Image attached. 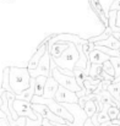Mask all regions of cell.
Segmentation results:
<instances>
[{"instance_id": "ffe728a7", "label": "cell", "mask_w": 120, "mask_h": 126, "mask_svg": "<svg viewBox=\"0 0 120 126\" xmlns=\"http://www.w3.org/2000/svg\"><path fill=\"white\" fill-rule=\"evenodd\" d=\"M107 91L110 93V95H112L118 103H120V82H118V83H112L108 87Z\"/></svg>"}, {"instance_id": "30bf717a", "label": "cell", "mask_w": 120, "mask_h": 126, "mask_svg": "<svg viewBox=\"0 0 120 126\" xmlns=\"http://www.w3.org/2000/svg\"><path fill=\"white\" fill-rule=\"evenodd\" d=\"M47 51H48V43L42 42L39 44V47L37 48L36 53L32 55V58L30 59V61H28L27 65H26V67L28 69L30 72H31V71H34V70L38 67V65H39L42 58L44 56V54H45Z\"/></svg>"}, {"instance_id": "d4e9b609", "label": "cell", "mask_w": 120, "mask_h": 126, "mask_svg": "<svg viewBox=\"0 0 120 126\" xmlns=\"http://www.w3.org/2000/svg\"><path fill=\"white\" fill-rule=\"evenodd\" d=\"M107 121H110V118L108 115V111H105V110L99 111L98 113V123H99V125H102V124H104Z\"/></svg>"}, {"instance_id": "ac0fdd59", "label": "cell", "mask_w": 120, "mask_h": 126, "mask_svg": "<svg viewBox=\"0 0 120 126\" xmlns=\"http://www.w3.org/2000/svg\"><path fill=\"white\" fill-rule=\"evenodd\" d=\"M102 72H103V65H91V69L88 71V76L93 80L102 81Z\"/></svg>"}, {"instance_id": "5b68a950", "label": "cell", "mask_w": 120, "mask_h": 126, "mask_svg": "<svg viewBox=\"0 0 120 126\" xmlns=\"http://www.w3.org/2000/svg\"><path fill=\"white\" fill-rule=\"evenodd\" d=\"M14 110L16 111L18 118H27L31 119L33 121L42 119L39 114H37L33 109H32V103L30 102H25V100H15L14 102Z\"/></svg>"}, {"instance_id": "44dd1931", "label": "cell", "mask_w": 120, "mask_h": 126, "mask_svg": "<svg viewBox=\"0 0 120 126\" xmlns=\"http://www.w3.org/2000/svg\"><path fill=\"white\" fill-rule=\"evenodd\" d=\"M114 1H115V0H99V4L102 5V7H103L104 14L107 15V17L109 16L110 7H112V5H113V2H114Z\"/></svg>"}, {"instance_id": "f546056e", "label": "cell", "mask_w": 120, "mask_h": 126, "mask_svg": "<svg viewBox=\"0 0 120 126\" xmlns=\"http://www.w3.org/2000/svg\"><path fill=\"white\" fill-rule=\"evenodd\" d=\"M113 36H114V37L120 42V32H113Z\"/></svg>"}, {"instance_id": "603a6c76", "label": "cell", "mask_w": 120, "mask_h": 126, "mask_svg": "<svg viewBox=\"0 0 120 126\" xmlns=\"http://www.w3.org/2000/svg\"><path fill=\"white\" fill-rule=\"evenodd\" d=\"M110 63L115 71V79L120 76V58H110Z\"/></svg>"}, {"instance_id": "4dcf8cb0", "label": "cell", "mask_w": 120, "mask_h": 126, "mask_svg": "<svg viewBox=\"0 0 120 126\" xmlns=\"http://www.w3.org/2000/svg\"><path fill=\"white\" fill-rule=\"evenodd\" d=\"M118 82H120V76L119 77H117V79L114 80V82H113V83H118Z\"/></svg>"}, {"instance_id": "7402d4cb", "label": "cell", "mask_w": 120, "mask_h": 126, "mask_svg": "<svg viewBox=\"0 0 120 126\" xmlns=\"http://www.w3.org/2000/svg\"><path fill=\"white\" fill-rule=\"evenodd\" d=\"M119 114H120V109L118 107H110L108 109V115L110 118V120H117L119 119Z\"/></svg>"}, {"instance_id": "4316f807", "label": "cell", "mask_w": 120, "mask_h": 126, "mask_svg": "<svg viewBox=\"0 0 120 126\" xmlns=\"http://www.w3.org/2000/svg\"><path fill=\"white\" fill-rule=\"evenodd\" d=\"M110 11H120V0H115L110 7Z\"/></svg>"}, {"instance_id": "f1b7e54d", "label": "cell", "mask_w": 120, "mask_h": 126, "mask_svg": "<svg viewBox=\"0 0 120 126\" xmlns=\"http://www.w3.org/2000/svg\"><path fill=\"white\" fill-rule=\"evenodd\" d=\"M117 27L120 28V11H118V16H117Z\"/></svg>"}, {"instance_id": "52a82bcc", "label": "cell", "mask_w": 120, "mask_h": 126, "mask_svg": "<svg viewBox=\"0 0 120 126\" xmlns=\"http://www.w3.org/2000/svg\"><path fill=\"white\" fill-rule=\"evenodd\" d=\"M32 109H33L37 114H39L43 119L49 120L50 123L63 124V125L66 124V121H65L64 119H61V118H59L58 115H55V114H54L47 105H44V104H32Z\"/></svg>"}, {"instance_id": "5bb4252c", "label": "cell", "mask_w": 120, "mask_h": 126, "mask_svg": "<svg viewBox=\"0 0 120 126\" xmlns=\"http://www.w3.org/2000/svg\"><path fill=\"white\" fill-rule=\"evenodd\" d=\"M68 48H69V43H48V50L50 53L51 59L60 58Z\"/></svg>"}, {"instance_id": "7a4b0ae2", "label": "cell", "mask_w": 120, "mask_h": 126, "mask_svg": "<svg viewBox=\"0 0 120 126\" xmlns=\"http://www.w3.org/2000/svg\"><path fill=\"white\" fill-rule=\"evenodd\" d=\"M69 43V48L64 51V54L58 58V59H51L55 65L59 67V69H64V70H69L71 72H74L75 67H76V64L80 59V54H79V49L77 47L71 42H66Z\"/></svg>"}, {"instance_id": "6da1fadb", "label": "cell", "mask_w": 120, "mask_h": 126, "mask_svg": "<svg viewBox=\"0 0 120 126\" xmlns=\"http://www.w3.org/2000/svg\"><path fill=\"white\" fill-rule=\"evenodd\" d=\"M31 75L27 67H18V66H10L9 72V84L16 95L23 93L31 87Z\"/></svg>"}, {"instance_id": "1f68e13d", "label": "cell", "mask_w": 120, "mask_h": 126, "mask_svg": "<svg viewBox=\"0 0 120 126\" xmlns=\"http://www.w3.org/2000/svg\"><path fill=\"white\" fill-rule=\"evenodd\" d=\"M119 118H120V114H119Z\"/></svg>"}, {"instance_id": "8992f818", "label": "cell", "mask_w": 120, "mask_h": 126, "mask_svg": "<svg viewBox=\"0 0 120 126\" xmlns=\"http://www.w3.org/2000/svg\"><path fill=\"white\" fill-rule=\"evenodd\" d=\"M50 65H51V56H50V53L49 50L44 54V56L42 58L38 67L34 70V71H31L30 75L32 79H36L38 76H45V77H50L51 76V69H50Z\"/></svg>"}, {"instance_id": "ba28073f", "label": "cell", "mask_w": 120, "mask_h": 126, "mask_svg": "<svg viewBox=\"0 0 120 126\" xmlns=\"http://www.w3.org/2000/svg\"><path fill=\"white\" fill-rule=\"evenodd\" d=\"M54 99L58 103H61V104H79V100H80V98L77 97V93L69 91V89H66L61 86L59 87Z\"/></svg>"}, {"instance_id": "e0dca14e", "label": "cell", "mask_w": 120, "mask_h": 126, "mask_svg": "<svg viewBox=\"0 0 120 126\" xmlns=\"http://www.w3.org/2000/svg\"><path fill=\"white\" fill-rule=\"evenodd\" d=\"M47 80H48V77H45V76L36 77V82H34V95L36 97H43L44 86L47 83Z\"/></svg>"}, {"instance_id": "484cf974", "label": "cell", "mask_w": 120, "mask_h": 126, "mask_svg": "<svg viewBox=\"0 0 120 126\" xmlns=\"http://www.w3.org/2000/svg\"><path fill=\"white\" fill-rule=\"evenodd\" d=\"M10 126H27V118H18L17 120L9 121Z\"/></svg>"}, {"instance_id": "4fadbf2b", "label": "cell", "mask_w": 120, "mask_h": 126, "mask_svg": "<svg viewBox=\"0 0 120 126\" xmlns=\"http://www.w3.org/2000/svg\"><path fill=\"white\" fill-rule=\"evenodd\" d=\"M88 2H89L91 7L93 9V11L96 12V15L98 16V18L101 20V22L103 23L104 28L109 27V21H108V17H107V15L104 14V10H103L102 5L99 4V0H88Z\"/></svg>"}, {"instance_id": "cb8c5ba5", "label": "cell", "mask_w": 120, "mask_h": 126, "mask_svg": "<svg viewBox=\"0 0 120 126\" xmlns=\"http://www.w3.org/2000/svg\"><path fill=\"white\" fill-rule=\"evenodd\" d=\"M103 71H104V72H107L108 75H110V76L115 77V71H114V67H113V65H112L110 60L103 64Z\"/></svg>"}, {"instance_id": "83f0119b", "label": "cell", "mask_w": 120, "mask_h": 126, "mask_svg": "<svg viewBox=\"0 0 120 126\" xmlns=\"http://www.w3.org/2000/svg\"><path fill=\"white\" fill-rule=\"evenodd\" d=\"M85 126H94V125H93V123H92L91 119H87L86 123H85Z\"/></svg>"}, {"instance_id": "d6986e66", "label": "cell", "mask_w": 120, "mask_h": 126, "mask_svg": "<svg viewBox=\"0 0 120 126\" xmlns=\"http://www.w3.org/2000/svg\"><path fill=\"white\" fill-rule=\"evenodd\" d=\"M110 36H113V31H112L110 27H107V28H104V32H102L99 36H97V37H92V38H89L88 41L92 42L93 44H96V43H98V42H103V41L108 39Z\"/></svg>"}, {"instance_id": "7c38bea8", "label": "cell", "mask_w": 120, "mask_h": 126, "mask_svg": "<svg viewBox=\"0 0 120 126\" xmlns=\"http://www.w3.org/2000/svg\"><path fill=\"white\" fill-rule=\"evenodd\" d=\"M109 60H110V56H108L107 54L97 50L96 47H94V49L92 51H89L88 61L91 63V65H103L104 63H107Z\"/></svg>"}, {"instance_id": "8fae6325", "label": "cell", "mask_w": 120, "mask_h": 126, "mask_svg": "<svg viewBox=\"0 0 120 126\" xmlns=\"http://www.w3.org/2000/svg\"><path fill=\"white\" fill-rule=\"evenodd\" d=\"M59 83L50 76L47 80V83L44 86V93H43V98L45 99H54L56 95V92L59 89Z\"/></svg>"}, {"instance_id": "3957f363", "label": "cell", "mask_w": 120, "mask_h": 126, "mask_svg": "<svg viewBox=\"0 0 120 126\" xmlns=\"http://www.w3.org/2000/svg\"><path fill=\"white\" fill-rule=\"evenodd\" d=\"M31 103L32 104H44V105H47L55 115H58L59 118L64 119L69 126H71L74 124V121H75L74 120V116L70 114V111L61 103H58L55 99H45L43 97H36L34 95Z\"/></svg>"}, {"instance_id": "277c9868", "label": "cell", "mask_w": 120, "mask_h": 126, "mask_svg": "<svg viewBox=\"0 0 120 126\" xmlns=\"http://www.w3.org/2000/svg\"><path fill=\"white\" fill-rule=\"evenodd\" d=\"M50 69H51V77L59 83V86H61V87H64V88H66V89H69V91H72V92H75V93L82 92V89H81V87L79 86V83H77L75 76L71 77V76L63 75V74L59 71L58 66L55 65V63H54L53 60H51Z\"/></svg>"}, {"instance_id": "9a60e30c", "label": "cell", "mask_w": 120, "mask_h": 126, "mask_svg": "<svg viewBox=\"0 0 120 126\" xmlns=\"http://www.w3.org/2000/svg\"><path fill=\"white\" fill-rule=\"evenodd\" d=\"M83 110L86 113V115L88 116V119H91L94 114L99 113V109H98V104L94 99H91V100H87L85 107H83Z\"/></svg>"}, {"instance_id": "9c48e42d", "label": "cell", "mask_w": 120, "mask_h": 126, "mask_svg": "<svg viewBox=\"0 0 120 126\" xmlns=\"http://www.w3.org/2000/svg\"><path fill=\"white\" fill-rule=\"evenodd\" d=\"M69 111L70 114L74 116V124L71 126H85L86 120L88 119V116L86 115L83 108H81L79 104H63Z\"/></svg>"}, {"instance_id": "2e32d148", "label": "cell", "mask_w": 120, "mask_h": 126, "mask_svg": "<svg viewBox=\"0 0 120 126\" xmlns=\"http://www.w3.org/2000/svg\"><path fill=\"white\" fill-rule=\"evenodd\" d=\"M94 45L105 47V48H109V49H113V50H120V42L114 36H110L108 39H105V41H103V42L96 43Z\"/></svg>"}]
</instances>
